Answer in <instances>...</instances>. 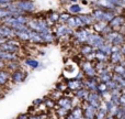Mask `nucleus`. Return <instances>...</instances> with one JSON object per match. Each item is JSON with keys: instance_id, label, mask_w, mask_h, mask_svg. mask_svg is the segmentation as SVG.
<instances>
[{"instance_id": "f03ea898", "label": "nucleus", "mask_w": 125, "mask_h": 119, "mask_svg": "<svg viewBox=\"0 0 125 119\" xmlns=\"http://www.w3.org/2000/svg\"><path fill=\"white\" fill-rule=\"evenodd\" d=\"M124 60H125V55L121 52V51H119V52H112V54L110 55V61L113 65L123 63Z\"/></svg>"}, {"instance_id": "6ab92c4d", "label": "nucleus", "mask_w": 125, "mask_h": 119, "mask_svg": "<svg viewBox=\"0 0 125 119\" xmlns=\"http://www.w3.org/2000/svg\"><path fill=\"white\" fill-rule=\"evenodd\" d=\"M4 83H6V79H4V78H2L1 76H0V85L4 84Z\"/></svg>"}, {"instance_id": "f257e3e1", "label": "nucleus", "mask_w": 125, "mask_h": 119, "mask_svg": "<svg viewBox=\"0 0 125 119\" xmlns=\"http://www.w3.org/2000/svg\"><path fill=\"white\" fill-rule=\"evenodd\" d=\"M109 24H110V26L113 29V30L117 31L120 26H124L125 24V15L124 14L115 15V17L113 18L110 22H109Z\"/></svg>"}, {"instance_id": "ddd939ff", "label": "nucleus", "mask_w": 125, "mask_h": 119, "mask_svg": "<svg viewBox=\"0 0 125 119\" xmlns=\"http://www.w3.org/2000/svg\"><path fill=\"white\" fill-rule=\"evenodd\" d=\"M120 106H125V93H122L120 96Z\"/></svg>"}, {"instance_id": "9b49d317", "label": "nucleus", "mask_w": 125, "mask_h": 119, "mask_svg": "<svg viewBox=\"0 0 125 119\" xmlns=\"http://www.w3.org/2000/svg\"><path fill=\"white\" fill-rule=\"evenodd\" d=\"M69 11H70V12H73V13H78L80 11V7L77 6V4H73V6L69 7Z\"/></svg>"}, {"instance_id": "39448f33", "label": "nucleus", "mask_w": 125, "mask_h": 119, "mask_svg": "<svg viewBox=\"0 0 125 119\" xmlns=\"http://www.w3.org/2000/svg\"><path fill=\"white\" fill-rule=\"evenodd\" d=\"M68 87L71 91H77L78 88L82 87V83H80L79 80H73V82H68Z\"/></svg>"}, {"instance_id": "6e6552de", "label": "nucleus", "mask_w": 125, "mask_h": 119, "mask_svg": "<svg viewBox=\"0 0 125 119\" xmlns=\"http://www.w3.org/2000/svg\"><path fill=\"white\" fill-rule=\"evenodd\" d=\"M23 77H24V74L22 73V72H14V73H13V80L17 83L22 82Z\"/></svg>"}, {"instance_id": "f8f14e48", "label": "nucleus", "mask_w": 125, "mask_h": 119, "mask_svg": "<svg viewBox=\"0 0 125 119\" xmlns=\"http://www.w3.org/2000/svg\"><path fill=\"white\" fill-rule=\"evenodd\" d=\"M17 35H18V37H20L21 39H23V40H28L29 38H30V34L24 33V32H17Z\"/></svg>"}, {"instance_id": "9d476101", "label": "nucleus", "mask_w": 125, "mask_h": 119, "mask_svg": "<svg viewBox=\"0 0 125 119\" xmlns=\"http://www.w3.org/2000/svg\"><path fill=\"white\" fill-rule=\"evenodd\" d=\"M25 63L28 65H30L31 67H33V68H36V67L39 66V63H37V61H35V60H26Z\"/></svg>"}, {"instance_id": "20e7f679", "label": "nucleus", "mask_w": 125, "mask_h": 119, "mask_svg": "<svg viewBox=\"0 0 125 119\" xmlns=\"http://www.w3.org/2000/svg\"><path fill=\"white\" fill-rule=\"evenodd\" d=\"M84 72H86V74L89 77H94V75H95V68L90 63H86V65H84Z\"/></svg>"}, {"instance_id": "a211bd4d", "label": "nucleus", "mask_w": 125, "mask_h": 119, "mask_svg": "<svg viewBox=\"0 0 125 119\" xmlns=\"http://www.w3.org/2000/svg\"><path fill=\"white\" fill-rule=\"evenodd\" d=\"M121 52L123 53V54L125 55V44H123V45L121 46Z\"/></svg>"}, {"instance_id": "f3484780", "label": "nucleus", "mask_w": 125, "mask_h": 119, "mask_svg": "<svg viewBox=\"0 0 125 119\" xmlns=\"http://www.w3.org/2000/svg\"><path fill=\"white\" fill-rule=\"evenodd\" d=\"M61 18H62V19H66V20H68V19H69V15H68V14H62V15H61Z\"/></svg>"}, {"instance_id": "1a4fd4ad", "label": "nucleus", "mask_w": 125, "mask_h": 119, "mask_svg": "<svg viewBox=\"0 0 125 119\" xmlns=\"http://www.w3.org/2000/svg\"><path fill=\"white\" fill-rule=\"evenodd\" d=\"M0 59L14 60V59H15V55L11 54V53H8V52H2V53H0Z\"/></svg>"}, {"instance_id": "dca6fc26", "label": "nucleus", "mask_w": 125, "mask_h": 119, "mask_svg": "<svg viewBox=\"0 0 125 119\" xmlns=\"http://www.w3.org/2000/svg\"><path fill=\"white\" fill-rule=\"evenodd\" d=\"M92 51V49H91V46H87V48H83V50H82V52L86 53V54H89V53Z\"/></svg>"}, {"instance_id": "2eb2a0df", "label": "nucleus", "mask_w": 125, "mask_h": 119, "mask_svg": "<svg viewBox=\"0 0 125 119\" xmlns=\"http://www.w3.org/2000/svg\"><path fill=\"white\" fill-rule=\"evenodd\" d=\"M117 31H119V33H121L122 35H124V37H125V24H124V26H120Z\"/></svg>"}, {"instance_id": "423d86ee", "label": "nucleus", "mask_w": 125, "mask_h": 119, "mask_svg": "<svg viewBox=\"0 0 125 119\" xmlns=\"http://www.w3.org/2000/svg\"><path fill=\"white\" fill-rule=\"evenodd\" d=\"M58 104H59V106H61L62 108H64V109H69L71 102H70V99H69V98H62V100H59Z\"/></svg>"}, {"instance_id": "4468645a", "label": "nucleus", "mask_w": 125, "mask_h": 119, "mask_svg": "<svg viewBox=\"0 0 125 119\" xmlns=\"http://www.w3.org/2000/svg\"><path fill=\"white\" fill-rule=\"evenodd\" d=\"M10 14V11H7V10H0V18H3L7 17V15Z\"/></svg>"}, {"instance_id": "7ed1b4c3", "label": "nucleus", "mask_w": 125, "mask_h": 119, "mask_svg": "<svg viewBox=\"0 0 125 119\" xmlns=\"http://www.w3.org/2000/svg\"><path fill=\"white\" fill-rule=\"evenodd\" d=\"M19 7L24 11H32L33 9H34V4L31 1H21Z\"/></svg>"}, {"instance_id": "0eeeda50", "label": "nucleus", "mask_w": 125, "mask_h": 119, "mask_svg": "<svg viewBox=\"0 0 125 119\" xmlns=\"http://www.w3.org/2000/svg\"><path fill=\"white\" fill-rule=\"evenodd\" d=\"M0 49H1L2 51H9V52H14V51H17V46H13V45H11V44H1Z\"/></svg>"}]
</instances>
